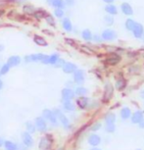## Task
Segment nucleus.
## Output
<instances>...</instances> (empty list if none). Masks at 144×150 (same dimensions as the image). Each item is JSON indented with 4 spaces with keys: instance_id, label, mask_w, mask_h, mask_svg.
I'll return each instance as SVG.
<instances>
[{
    "instance_id": "4be33fe9",
    "label": "nucleus",
    "mask_w": 144,
    "mask_h": 150,
    "mask_svg": "<svg viewBox=\"0 0 144 150\" xmlns=\"http://www.w3.org/2000/svg\"><path fill=\"white\" fill-rule=\"evenodd\" d=\"M105 11L110 15H116L118 13V10H117V7L113 4H108L107 6L105 7Z\"/></svg>"
},
{
    "instance_id": "864d4df0",
    "label": "nucleus",
    "mask_w": 144,
    "mask_h": 150,
    "mask_svg": "<svg viewBox=\"0 0 144 150\" xmlns=\"http://www.w3.org/2000/svg\"><path fill=\"white\" fill-rule=\"evenodd\" d=\"M4 14V10H0V16H2Z\"/></svg>"
},
{
    "instance_id": "2eb2a0df",
    "label": "nucleus",
    "mask_w": 144,
    "mask_h": 150,
    "mask_svg": "<svg viewBox=\"0 0 144 150\" xmlns=\"http://www.w3.org/2000/svg\"><path fill=\"white\" fill-rule=\"evenodd\" d=\"M143 119V112L142 111H136L132 115L131 121L133 124H138Z\"/></svg>"
},
{
    "instance_id": "a878e982",
    "label": "nucleus",
    "mask_w": 144,
    "mask_h": 150,
    "mask_svg": "<svg viewBox=\"0 0 144 150\" xmlns=\"http://www.w3.org/2000/svg\"><path fill=\"white\" fill-rule=\"evenodd\" d=\"M4 146L5 148H6V150H17L18 149V147H17V145L14 142H12V141H5L4 142Z\"/></svg>"
},
{
    "instance_id": "6ab92c4d",
    "label": "nucleus",
    "mask_w": 144,
    "mask_h": 150,
    "mask_svg": "<svg viewBox=\"0 0 144 150\" xmlns=\"http://www.w3.org/2000/svg\"><path fill=\"white\" fill-rule=\"evenodd\" d=\"M121 60V57L118 55H113V56H110L109 58H107V64L109 65H117L119 62Z\"/></svg>"
},
{
    "instance_id": "de8ad7c7",
    "label": "nucleus",
    "mask_w": 144,
    "mask_h": 150,
    "mask_svg": "<svg viewBox=\"0 0 144 150\" xmlns=\"http://www.w3.org/2000/svg\"><path fill=\"white\" fill-rule=\"evenodd\" d=\"M3 144H4V141H3V139H2L1 137H0V147L3 145Z\"/></svg>"
},
{
    "instance_id": "4c0bfd02",
    "label": "nucleus",
    "mask_w": 144,
    "mask_h": 150,
    "mask_svg": "<svg viewBox=\"0 0 144 150\" xmlns=\"http://www.w3.org/2000/svg\"><path fill=\"white\" fill-rule=\"evenodd\" d=\"M104 20H105L107 26H111V25H113V23H114V19H113L112 16H106L105 18H104Z\"/></svg>"
},
{
    "instance_id": "c85d7f7f",
    "label": "nucleus",
    "mask_w": 144,
    "mask_h": 150,
    "mask_svg": "<svg viewBox=\"0 0 144 150\" xmlns=\"http://www.w3.org/2000/svg\"><path fill=\"white\" fill-rule=\"evenodd\" d=\"M135 23L133 20H131V19H128L126 21V30H133V28H134V26H135Z\"/></svg>"
},
{
    "instance_id": "f8f14e48",
    "label": "nucleus",
    "mask_w": 144,
    "mask_h": 150,
    "mask_svg": "<svg viewBox=\"0 0 144 150\" xmlns=\"http://www.w3.org/2000/svg\"><path fill=\"white\" fill-rule=\"evenodd\" d=\"M63 68V71L66 74H72V73H75L77 71V66L73 63H65L64 66L62 67Z\"/></svg>"
},
{
    "instance_id": "c9c22d12",
    "label": "nucleus",
    "mask_w": 144,
    "mask_h": 150,
    "mask_svg": "<svg viewBox=\"0 0 144 150\" xmlns=\"http://www.w3.org/2000/svg\"><path fill=\"white\" fill-rule=\"evenodd\" d=\"M45 19H46V22L48 23V25H50V26H52V27L55 26V21L51 15H48L47 14V16L45 17Z\"/></svg>"
},
{
    "instance_id": "c03bdc74",
    "label": "nucleus",
    "mask_w": 144,
    "mask_h": 150,
    "mask_svg": "<svg viewBox=\"0 0 144 150\" xmlns=\"http://www.w3.org/2000/svg\"><path fill=\"white\" fill-rule=\"evenodd\" d=\"M138 124H139V127L141 129H144V119H142V120H141Z\"/></svg>"
},
{
    "instance_id": "7c9ffc66",
    "label": "nucleus",
    "mask_w": 144,
    "mask_h": 150,
    "mask_svg": "<svg viewBox=\"0 0 144 150\" xmlns=\"http://www.w3.org/2000/svg\"><path fill=\"white\" fill-rule=\"evenodd\" d=\"M105 121H106V124H114L115 121H116V116L115 114H107L106 117H105Z\"/></svg>"
},
{
    "instance_id": "6e6552de",
    "label": "nucleus",
    "mask_w": 144,
    "mask_h": 150,
    "mask_svg": "<svg viewBox=\"0 0 144 150\" xmlns=\"http://www.w3.org/2000/svg\"><path fill=\"white\" fill-rule=\"evenodd\" d=\"M132 33H133V35L136 38H140L141 36L143 35V33H144L143 26L141 24H138V23H136L134 28H133V30H132Z\"/></svg>"
},
{
    "instance_id": "a18cd8bd",
    "label": "nucleus",
    "mask_w": 144,
    "mask_h": 150,
    "mask_svg": "<svg viewBox=\"0 0 144 150\" xmlns=\"http://www.w3.org/2000/svg\"><path fill=\"white\" fill-rule=\"evenodd\" d=\"M12 1L16 2V3H18V4H21V3H23L24 1H26V0H12Z\"/></svg>"
},
{
    "instance_id": "0eeeda50",
    "label": "nucleus",
    "mask_w": 144,
    "mask_h": 150,
    "mask_svg": "<svg viewBox=\"0 0 144 150\" xmlns=\"http://www.w3.org/2000/svg\"><path fill=\"white\" fill-rule=\"evenodd\" d=\"M35 126L38 131H40V132H45L47 129L46 122H45L44 119H42L40 117H37L35 119Z\"/></svg>"
},
{
    "instance_id": "f3484780",
    "label": "nucleus",
    "mask_w": 144,
    "mask_h": 150,
    "mask_svg": "<svg viewBox=\"0 0 144 150\" xmlns=\"http://www.w3.org/2000/svg\"><path fill=\"white\" fill-rule=\"evenodd\" d=\"M33 41H35V43H36L37 45H40V46H47L46 40H45V39L40 35H35V36H33Z\"/></svg>"
},
{
    "instance_id": "a211bd4d",
    "label": "nucleus",
    "mask_w": 144,
    "mask_h": 150,
    "mask_svg": "<svg viewBox=\"0 0 144 150\" xmlns=\"http://www.w3.org/2000/svg\"><path fill=\"white\" fill-rule=\"evenodd\" d=\"M62 25H63V28H64L65 30H67V32H72L73 25L68 18H65L63 21H62Z\"/></svg>"
},
{
    "instance_id": "393cba45",
    "label": "nucleus",
    "mask_w": 144,
    "mask_h": 150,
    "mask_svg": "<svg viewBox=\"0 0 144 150\" xmlns=\"http://www.w3.org/2000/svg\"><path fill=\"white\" fill-rule=\"evenodd\" d=\"M126 81L124 80V79H120V80L117 81V83H116V88L118 90H123L124 88L126 87Z\"/></svg>"
},
{
    "instance_id": "f257e3e1",
    "label": "nucleus",
    "mask_w": 144,
    "mask_h": 150,
    "mask_svg": "<svg viewBox=\"0 0 144 150\" xmlns=\"http://www.w3.org/2000/svg\"><path fill=\"white\" fill-rule=\"evenodd\" d=\"M52 145V137L51 135L42 137L39 141V149L41 150H49Z\"/></svg>"
},
{
    "instance_id": "79ce46f5",
    "label": "nucleus",
    "mask_w": 144,
    "mask_h": 150,
    "mask_svg": "<svg viewBox=\"0 0 144 150\" xmlns=\"http://www.w3.org/2000/svg\"><path fill=\"white\" fill-rule=\"evenodd\" d=\"M65 3L68 4L69 6H73L75 3V0H65Z\"/></svg>"
},
{
    "instance_id": "39448f33",
    "label": "nucleus",
    "mask_w": 144,
    "mask_h": 150,
    "mask_svg": "<svg viewBox=\"0 0 144 150\" xmlns=\"http://www.w3.org/2000/svg\"><path fill=\"white\" fill-rule=\"evenodd\" d=\"M45 55L38 53V54H32V55H28L25 57V61L26 62H41L44 59Z\"/></svg>"
},
{
    "instance_id": "37998d69",
    "label": "nucleus",
    "mask_w": 144,
    "mask_h": 150,
    "mask_svg": "<svg viewBox=\"0 0 144 150\" xmlns=\"http://www.w3.org/2000/svg\"><path fill=\"white\" fill-rule=\"evenodd\" d=\"M101 127V124H96L94 126L92 127V131H97V129H99Z\"/></svg>"
},
{
    "instance_id": "b1692460",
    "label": "nucleus",
    "mask_w": 144,
    "mask_h": 150,
    "mask_svg": "<svg viewBox=\"0 0 144 150\" xmlns=\"http://www.w3.org/2000/svg\"><path fill=\"white\" fill-rule=\"evenodd\" d=\"M51 5L55 8H61V9H63L65 7V5H66V3H65L64 0H53Z\"/></svg>"
},
{
    "instance_id": "473e14b6",
    "label": "nucleus",
    "mask_w": 144,
    "mask_h": 150,
    "mask_svg": "<svg viewBox=\"0 0 144 150\" xmlns=\"http://www.w3.org/2000/svg\"><path fill=\"white\" fill-rule=\"evenodd\" d=\"M26 128L28 129V132H35V125H33L32 123H30V122H28V123L26 124Z\"/></svg>"
},
{
    "instance_id": "58836bf2",
    "label": "nucleus",
    "mask_w": 144,
    "mask_h": 150,
    "mask_svg": "<svg viewBox=\"0 0 144 150\" xmlns=\"http://www.w3.org/2000/svg\"><path fill=\"white\" fill-rule=\"evenodd\" d=\"M66 63V62H65L63 59H60L59 58L57 61H56V63L54 64V66L56 67V68H62L64 66V64Z\"/></svg>"
},
{
    "instance_id": "72a5a7b5",
    "label": "nucleus",
    "mask_w": 144,
    "mask_h": 150,
    "mask_svg": "<svg viewBox=\"0 0 144 150\" xmlns=\"http://www.w3.org/2000/svg\"><path fill=\"white\" fill-rule=\"evenodd\" d=\"M23 10H24V12L27 14H33V12H35L33 7L30 6V5H25L24 8H23Z\"/></svg>"
},
{
    "instance_id": "9d476101",
    "label": "nucleus",
    "mask_w": 144,
    "mask_h": 150,
    "mask_svg": "<svg viewBox=\"0 0 144 150\" xmlns=\"http://www.w3.org/2000/svg\"><path fill=\"white\" fill-rule=\"evenodd\" d=\"M22 138H23V142L25 143V145H26V146H28V147L32 146L33 140H32V137H30V132H23Z\"/></svg>"
},
{
    "instance_id": "7ed1b4c3",
    "label": "nucleus",
    "mask_w": 144,
    "mask_h": 150,
    "mask_svg": "<svg viewBox=\"0 0 144 150\" xmlns=\"http://www.w3.org/2000/svg\"><path fill=\"white\" fill-rule=\"evenodd\" d=\"M42 114H43L44 118L46 119V120H48L49 122H51L52 124H56V123H57V117H56V115L54 114V112L51 111V110L45 109V110H43Z\"/></svg>"
},
{
    "instance_id": "6e6d98bb",
    "label": "nucleus",
    "mask_w": 144,
    "mask_h": 150,
    "mask_svg": "<svg viewBox=\"0 0 144 150\" xmlns=\"http://www.w3.org/2000/svg\"><path fill=\"white\" fill-rule=\"evenodd\" d=\"M58 150H64V148H59Z\"/></svg>"
},
{
    "instance_id": "1a4fd4ad",
    "label": "nucleus",
    "mask_w": 144,
    "mask_h": 150,
    "mask_svg": "<svg viewBox=\"0 0 144 150\" xmlns=\"http://www.w3.org/2000/svg\"><path fill=\"white\" fill-rule=\"evenodd\" d=\"M58 59H59V55L58 54H52V55H50V56L45 55L44 59L41 62L43 64H51V65H54L56 63V61L58 60Z\"/></svg>"
},
{
    "instance_id": "f03ea898",
    "label": "nucleus",
    "mask_w": 144,
    "mask_h": 150,
    "mask_svg": "<svg viewBox=\"0 0 144 150\" xmlns=\"http://www.w3.org/2000/svg\"><path fill=\"white\" fill-rule=\"evenodd\" d=\"M54 114L56 115V117H57L59 120H60L61 124L63 125L65 128H67V129L70 128V122H69V120H68V118L60 111V110H59V109L54 110Z\"/></svg>"
},
{
    "instance_id": "cd10ccee",
    "label": "nucleus",
    "mask_w": 144,
    "mask_h": 150,
    "mask_svg": "<svg viewBox=\"0 0 144 150\" xmlns=\"http://www.w3.org/2000/svg\"><path fill=\"white\" fill-rule=\"evenodd\" d=\"M63 106H64L65 109L68 110V111H74V110H75V105L71 102L70 100H65Z\"/></svg>"
},
{
    "instance_id": "aec40b11",
    "label": "nucleus",
    "mask_w": 144,
    "mask_h": 150,
    "mask_svg": "<svg viewBox=\"0 0 144 150\" xmlns=\"http://www.w3.org/2000/svg\"><path fill=\"white\" fill-rule=\"evenodd\" d=\"M121 8H122L123 13L126 14V15H132V13H133V10L131 7V5L128 3H123Z\"/></svg>"
},
{
    "instance_id": "e433bc0d",
    "label": "nucleus",
    "mask_w": 144,
    "mask_h": 150,
    "mask_svg": "<svg viewBox=\"0 0 144 150\" xmlns=\"http://www.w3.org/2000/svg\"><path fill=\"white\" fill-rule=\"evenodd\" d=\"M54 14L57 18H62V17L64 16V11L63 9H61V8H55Z\"/></svg>"
},
{
    "instance_id": "f704fd0d",
    "label": "nucleus",
    "mask_w": 144,
    "mask_h": 150,
    "mask_svg": "<svg viewBox=\"0 0 144 150\" xmlns=\"http://www.w3.org/2000/svg\"><path fill=\"white\" fill-rule=\"evenodd\" d=\"M87 92V90L84 88V87H81V86H80V87H78L77 89H76V94L77 95H80V96H81V95H84L85 93Z\"/></svg>"
},
{
    "instance_id": "4d7b16f0",
    "label": "nucleus",
    "mask_w": 144,
    "mask_h": 150,
    "mask_svg": "<svg viewBox=\"0 0 144 150\" xmlns=\"http://www.w3.org/2000/svg\"><path fill=\"white\" fill-rule=\"evenodd\" d=\"M143 35H144V33H143ZM143 40H144V35H143Z\"/></svg>"
},
{
    "instance_id": "3c124183",
    "label": "nucleus",
    "mask_w": 144,
    "mask_h": 150,
    "mask_svg": "<svg viewBox=\"0 0 144 150\" xmlns=\"http://www.w3.org/2000/svg\"><path fill=\"white\" fill-rule=\"evenodd\" d=\"M140 95H141V97H142V98H144V90H142V91H141Z\"/></svg>"
},
{
    "instance_id": "8fccbe9b",
    "label": "nucleus",
    "mask_w": 144,
    "mask_h": 150,
    "mask_svg": "<svg viewBox=\"0 0 144 150\" xmlns=\"http://www.w3.org/2000/svg\"><path fill=\"white\" fill-rule=\"evenodd\" d=\"M3 87V83H2V81H0V89Z\"/></svg>"
},
{
    "instance_id": "603ef678",
    "label": "nucleus",
    "mask_w": 144,
    "mask_h": 150,
    "mask_svg": "<svg viewBox=\"0 0 144 150\" xmlns=\"http://www.w3.org/2000/svg\"><path fill=\"white\" fill-rule=\"evenodd\" d=\"M46 1L48 2V4L51 5V4H52V2H53V0H46Z\"/></svg>"
},
{
    "instance_id": "bb28decb",
    "label": "nucleus",
    "mask_w": 144,
    "mask_h": 150,
    "mask_svg": "<svg viewBox=\"0 0 144 150\" xmlns=\"http://www.w3.org/2000/svg\"><path fill=\"white\" fill-rule=\"evenodd\" d=\"M81 35H83V38L84 40H91L92 39V35H91V32L89 30H84L83 33H81Z\"/></svg>"
},
{
    "instance_id": "4468645a",
    "label": "nucleus",
    "mask_w": 144,
    "mask_h": 150,
    "mask_svg": "<svg viewBox=\"0 0 144 150\" xmlns=\"http://www.w3.org/2000/svg\"><path fill=\"white\" fill-rule=\"evenodd\" d=\"M21 63V58L20 56H11V57L7 60V64L9 67H16Z\"/></svg>"
},
{
    "instance_id": "ea45409f",
    "label": "nucleus",
    "mask_w": 144,
    "mask_h": 150,
    "mask_svg": "<svg viewBox=\"0 0 144 150\" xmlns=\"http://www.w3.org/2000/svg\"><path fill=\"white\" fill-rule=\"evenodd\" d=\"M106 131L109 132H113L115 131V125L114 124H106Z\"/></svg>"
},
{
    "instance_id": "9b49d317",
    "label": "nucleus",
    "mask_w": 144,
    "mask_h": 150,
    "mask_svg": "<svg viewBox=\"0 0 144 150\" xmlns=\"http://www.w3.org/2000/svg\"><path fill=\"white\" fill-rule=\"evenodd\" d=\"M62 97L64 100H72L75 97V92L70 88H64L62 90Z\"/></svg>"
},
{
    "instance_id": "5fc2aeb1",
    "label": "nucleus",
    "mask_w": 144,
    "mask_h": 150,
    "mask_svg": "<svg viewBox=\"0 0 144 150\" xmlns=\"http://www.w3.org/2000/svg\"><path fill=\"white\" fill-rule=\"evenodd\" d=\"M91 150H100V149H98V148H92Z\"/></svg>"
},
{
    "instance_id": "a19ab883",
    "label": "nucleus",
    "mask_w": 144,
    "mask_h": 150,
    "mask_svg": "<svg viewBox=\"0 0 144 150\" xmlns=\"http://www.w3.org/2000/svg\"><path fill=\"white\" fill-rule=\"evenodd\" d=\"M92 38L94 39L95 41H97V42H100L101 40H102V38H100V36H99V35H93V36H92Z\"/></svg>"
},
{
    "instance_id": "412c9836",
    "label": "nucleus",
    "mask_w": 144,
    "mask_h": 150,
    "mask_svg": "<svg viewBox=\"0 0 144 150\" xmlns=\"http://www.w3.org/2000/svg\"><path fill=\"white\" fill-rule=\"evenodd\" d=\"M33 16H35L36 19L41 20V19H43L47 16V13H46V11H44L42 9H38V10H36L33 12Z\"/></svg>"
},
{
    "instance_id": "20e7f679",
    "label": "nucleus",
    "mask_w": 144,
    "mask_h": 150,
    "mask_svg": "<svg viewBox=\"0 0 144 150\" xmlns=\"http://www.w3.org/2000/svg\"><path fill=\"white\" fill-rule=\"evenodd\" d=\"M116 38H117V35H116V33L113 30L107 29L102 33V39H104V40H106V41L114 40Z\"/></svg>"
},
{
    "instance_id": "423d86ee",
    "label": "nucleus",
    "mask_w": 144,
    "mask_h": 150,
    "mask_svg": "<svg viewBox=\"0 0 144 150\" xmlns=\"http://www.w3.org/2000/svg\"><path fill=\"white\" fill-rule=\"evenodd\" d=\"M74 80L76 81V83L81 84L84 81V72L83 70H77L74 73Z\"/></svg>"
},
{
    "instance_id": "dca6fc26",
    "label": "nucleus",
    "mask_w": 144,
    "mask_h": 150,
    "mask_svg": "<svg viewBox=\"0 0 144 150\" xmlns=\"http://www.w3.org/2000/svg\"><path fill=\"white\" fill-rule=\"evenodd\" d=\"M100 141H101L100 137H98L97 134H91L88 138V142H89L90 145H92V146L98 145V144L100 143Z\"/></svg>"
},
{
    "instance_id": "ddd939ff",
    "label": "nucleus",
    "mask_w": 144,
    "mask_h": 150,
    "mask_svg": "<svg viewBox=\"0 0 144 150\" xmlns=\"http://www.w3.org/2000/svg\"><path fill=\"white\" fill-rule=\"evenodd\" d=\"M113 92H114V88H113L111 83H107L105 86V93H104V99L105 100H109L111 99Z\"/></svg>"
},
{
    "instance_id": "c756f323",
    "label": "nucleus",
    "mask_w": 144,
    "mask_h": 150,
    "mask_svg": "<svg viewBox=\"0 0 144 150\" xmlns=\"http://www.w3.org/2000/svg\"><path fill=\"white\" fill-rule=\"evenodd\" d=\"M131 110H129L128 108H126H126H123L122 111H121V116H122V118L125 119V120L131 117Z\"/></svg>"
},
{
    "instance_id": "5701e85b",
    "label": "nucleus",
    "mask_w": 144,
    "mask_h": 150,
    "mask_svg": "<svg viewBox=\"0 0 144 150\" xmlns=\"http://www.w3.org/2000/svg\"><path fill=\"white\" fill-rule=\"evenodd\" d=\"M77 104L80 107V108H85V107L87 106V104H88V98H86V97L78 98Z\"/></svg>"
},
{
    "instance_id": "09e8293b",
    "label": "nucleus",
    "mask_w": 144,
    "mask_h": 150,
    "mask_svg": "<svg viewBox=\"0 0 144 150\" xmlns=\"http://www.w3.org/2000/svg\"><path fill=\"white\" fill-rule=\"evenodd\" d=\"M4 50V45H1L0 44V52H2Z\"/></svg>"
},
{
    "instance_id": "49530a36",
    "label": "nucleus",
    "mask_w": 144,
    "mask_h": 150,
    "mask_svg": "<svg viewBox=\"0 0 144 150\" xmlns=\"http://www.w3.org/2000/svg\"><path fill=\"white\" fill-rule=\"evenodd\" d=\"M104 2H106V3H113V2H114V0H103Z\"/></svg>"
},
{
    "instance_id": "2f4dec72",
    "label": "nucleus",
    "mask_w": 144,
    "mask_h": 150,
    "mask_svg": "<svg viewBox=\"0 0 144 150\" xmlns=\"http://www.w3.org/2000/svg\"><path fill=\"white\" fill-rule=\"evenodd\" d=\"M9 70H10L9 65H8L7 63L4 64L3 66L0 68V75H6V74L9 72Z\"/></svg>"
}]
</instances>
